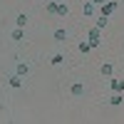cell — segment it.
<instances>
[{
  "label": "cell",
  "instance_id": "6da1fadb",
  "mask_svg": "<svg viewBox=\"0 0 124 124\" xmlns=\"http://www.w3.org/2000/svg\"><path fill=\"white\" fill-rule=\"evenodd\" d=\"M87 42H89L92 47H99V45H102V37H99V27H97V25L87 32Z\"/></svg>",
  "mask_w": 124,
  "mask_h": 124
},
{
  "label": "cell",
  "instance_id": "7a4b0ae2",
  "mask_svg": "<svg viewBox=\"0 0 124 124\" xmlns=\"http://www.w3.org/2000/svg\"><path fill=\"white\" fill-rule=\"evenodd\" d=\"M117 8H119V3H117V0H107V3H102V15H104V17H109Z\"/></svg>",
  "mask_w": 124,
  "mask_h": 124
},
{
  "label": "cell",
  "instance_id": "3957f363",
  "mask_svg": "<svg viewBox=\"0 0 124 124\" xmlns=\"http://www.w3.org/2000/svg\"><path fill=\"white\" fill-rule=\"evenodd\" d=\"M109 87H112V92H124V79L122 77H112L109 79Z\"/></svg>",
  "mask_w": 124,
  "mask_h": 124
},
{
  "label": "cell",
  "instance_id": "277c9868",
  "mask_svg": "<svg viewBox=\"0 0 124 124\" xmlns=\"http://www.w3.org/2000/svg\"><path fill=\"white\" fill-rule=\"evenodd\" d=\"M122 102H124V94H122V92H114V94L109 97V104H112V107H119Z\"/></svg>",
  "mask_w": 124,
  "mask_h": 124
},
{
  "label": "cell",
  "instance_id": "5b68a950",
  "mask_svg": "<svg viewBox=\"0 0 124 124\" xmlns=\"http://www.w3.org/2000/svg\"><path fill=\"white\" fill-rule=\"evenodd\" d=\"M72 94H75V97H82V94H85V85H82V82H75V85H72Z\"/></svg>",
  "mask_w": 124,
  "mask_h": 124
},
{
  "label": "cell",
  "instance_id": "8992f818",
  "mask_svg": "<svg viewBox=\"0 0 124 124\" xmlns=\"http://www.w3.org/2000/svg\"><path fill=\"white\" fill-rule=\"evenodd\" d=\"M67 13H70V10H67V5H65V3H57V13H55V15H60V17H67Z\"/></svg>",
  "mask_w": 124,
  "mask_h": 124
},
{
  "label": "cell",
  "instance_id": "52a82bcc",
  "mask_svg": "<svg viewBox=\"0 0 124 124\" xmlns=\"http://www.w3.org/2000/svg\"><path fill=\"white\" fill-rule=\"evenodd\" d=\"M82 13H85V15L89 17L92 13H94V3H85V5H82Z\"/></svg>",
  "mask_w": 124,
  "mask_h": 124
},
{
  "label": "cell",
  "instance_id": "ba28073f",
  "mask_svg": "<svg viewBox=\"0 0 124 124\" xmlns=\"http://www.w3.org/2000/svg\"><path fill=\"white\" fill-rule=\"evenodd\" d=\"M27 72H30V67L25 65V62H20V65H17V75L20 77H27Z\"/></svg>",
  "mask_w": 124,
  "mask_h": 124
},
{
  "label": "cell",
  "instance_id": "9c48e42d",
  "mask_svg": "<svg viewBox=\"0 0 124 124\" xmlns=\"http://www.w3.org/2000/svg\"><path fill=\"white\" fill-rule=\"evenodd\" d=\"M8 82H10V87H15V89H17V87H23V79H20V75H17V77H10Z\"/></svg>",
  "mask_w": 124,
  "mask_h": 124
},
{
  "label": "cell",
  "instance_id": "30bf717a",
  "mask_svg": "<svg viewBox=\"0 0 124 124\" xmlns=\"http://www.w3.org/2000/svg\"><path fill=\"white\" fill-rule=\"evenodd\" d=\"M112 72H114V70H112V65H109V62H104V65H102V75H104V77H112Z\"/></svg>",
  "mask_w": 124,
  "mask_h": 124
},
{
  "label": "cell",
  "instance_id": "8fae6325",
  "mask_svg": "<svg viewBox=\"0 0 124 124\" xmlns=\"http://www.w3.org/2000/svg\"><path fill=\"white\" fill-rule=\"evenodd\" d=\"M55 40H57V42H65V40H67V32H65V30H57V32H55Z\"/></svg>",
  "mask_w": 124,
  "mask_h": 124
},
{
  "label": "cell",
  "instance_id": "7c38bea8",
  "mask_svg": "<svg viewBox=\"0 0 124 124\" xmlns=\"http://www.w3.org/2000/svg\"><path fill=\"white\" fill-rule=\"evenodd\" d=\"M25 25H27V15L20 13V15H17V27H25Z\"/></svg>",
  "mask_w": 124,
  "mask_h": 124
},
{
  "label": "cell",
  "instance_id": "4fadbf2b",
  "mask_svg": "<svg viewBox=\"0 0 124 124\" xmlns=\"http://www.w3.org/2000/svg\"><path fill=\"white\" fill-rule=\"evenodd\" d=\"M107 23H109V17H104V15L97 17V27H99V30H102V27H107Z\"/></svg>",
  "mask_w": 124,
  "mask_h": 124
},
{
  "label": "cell",
  "instance_id": "5bb4252c",
  "mask_svg": "<svg viewBox=\"0 0 124 124\" xmlns=\"http://www.w3.org/2000/svg\"><path fill=\"white\" fill-rule=\"evenodd\" d=\"M89 50H92V45L87 42V40H85V42H79V52H85V55H87Z\"/></svg>",
  "mask_w": 124,
  "mask_h": 124
},
{
  "label": "cell",
  "instance_id": "9a60e30c",
  "mask_svg": "<svg viewBox=\"0 0 124 124\" xmlns=\"http://www.w3.org/2000/svg\"><path fill=\"white\" fill-rule=\"evenodd\" d=\"M50 62H52V65H62V62H65V55H52Z\"/></svg>",
  "mask_w": 124,
  "mask_h": 124
},
{
  "label": "cell",
  "instance_id": "2e32d148",
  "mask_svg": "<svg viewBox=\"0 0 124 124\" xmlns=\"http://www.w3.org/2000/svg\"><path fill=\"white\" fill-rule=\"evenodd\" d=\"M45 8H47V13H57V3H55V0H50Z\"/></svg>",
  "mask_w": 124,
  "mask_h": 124
},
{
  "label": "cell",
  "instance_id": "e0dca14e",
  "mask_svg": "<svg viewBox=\"0 0 124 124\" xmlns=\"http://www.w3.org/2000/svg\"><path fill=\"white\" fill-rule=\"evenodd\" d=\"M13 40H23V27H17V30H13Z\"/></svg>",
  "mask_w": 124,
  "mask_h": 124
},
{
  "label": "cell",
  "instance_id": "ac0fdd59",
  "mask_svg": "<svg viewBox=\"0 0 124 124\" xmlns=\"http://www.w3.org/2000/svg\"><path fill=\"white\" fill-rule=\"evenodd\" d=\"M92 3H97V5H102V3H107V0H92Z\"/></svg>",
  "mask_w": 124,
  "mask_h": 124
},
{
  "label": "cell",
  "instance_id": "d6986e66",
  "mask_svg": "<svg viewBox=\"0 0 124 124\" xmlns=\"http://www.w3.org/2000/svg\"><path fill=\"white\" fill-rule=\"evenodd\" d=\"M55 3H65V0H55Z\"/></svg>",
  "mask_w": 124,
  "mask_h": 124
}]
</instances>
